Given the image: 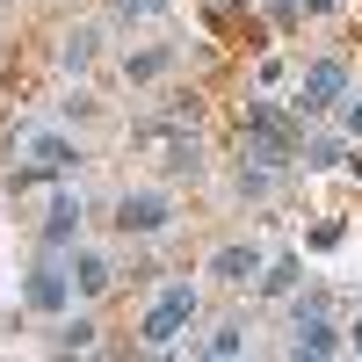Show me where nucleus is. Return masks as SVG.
<instances>
[{
    "label": "nucleus",
    "instance_id": "39448f33",
    "mask_svg": "<svg viewBox=\"0 0 362 362\" xmlns=\"http://www.w3.org/2000/svg\"><path fill=\"white\" fill-rule=\"evenodd\" d=\"M167 218H174L167 196H124V203H116V225H124V232H160Z\"/></svg>",
    "mask_w": 362,
    "mask_h": 362
},
{
    "label": "nucleus",
    "instance_id": "0eeeda50",
    "mask_svg": "<svg viewBox=\"0 0 362 362\" xmlns=\"http://www.w3.org/2000/svg\"><path fill=\"white\" fill-rule=\"evenodd\" d=\"M80 153H73V145L66 138H37V145H29V174H66Z\"/></svg>",
    "mask_w": 362,
    "mask_h": 362
},
{
    "label": "nucleus",
    "instance_id": "2eb2a0df",
    "mask_svg": "<svg viewBox=\"0 0 362 362\" xmlns=\"http://www.w3.org/2000/svg\"><path fill=\"white\" fill-rule=\"evenodd\" d=\"M305 8H312V15H326V8H341V0H305Z\"/></svg>",
    "mask_w": 362,
    "mask_h": 362
},
{
    "label": "nucleus",
    "instance_id": "20e7f679",
    "mask_svg": "<svg viewBox=\"0 0 362 362\" xmlns=\"http://www.w3.org/2000/svg\"><path fill=\"white\" fill-rule=\"evenodd\" d=\"M189 319H196V290H167L153 305V319H145V348H174V334Z\"/></svg>",
    "mask_w": 362,
    "mask_h": 362
},
{
    "label": "nucleus",
    "instance_id": "dca6fc26",
    "mask_svg": "<svg viewBox=\"0 0 362 362\" xmlns=\"http://www.w3.org/2000/svg\"><path fill=\"white\" fill-rule=\"evenodd\" d=\"M218 8H239V0H218Z\"/></svg>",
    "mask_w": 362,
    "mask_h": 362
},
{
    "label": "nucleus",
    "instance_id": "1a4fd4ad",
    "mask_svg": "<svg viewBox=\"0 0 362 362\" xmlns=\"http://www.w3.org/2000/svg\"><path fill=\"white\" fill-rule=\"evenodd\" d=\"M254 268H261V254H254V247H225V254H218V276H225V283H247Z\"/></svg>",
    "mask_w": 362,
    "mask_h": 362
},
{
    "label": "nucleus",
    "instance_id": "f3484780",
    "mask_svg": "<svg viewBox=\"0 0 362 362\" xmlns=\"http://www.w3.org/2000/svg\"><path fill=\"white\" fill-rule=\"evenodd\" d=\"M355 348H362V326H355Z\"/></svg>",
    "mask_w": 362,
    "mask_h": 362
},
{
    "label": "nucleus",
    "instance_id": "9b49d317",
    "mask_svg": "<svg viewBox=\"0 0 362 362\" xmlns=\"http://www.w3.org/2000/svg\"><path fill=\"white\" fill-rule=\"evenodd\" d=\"M80 290H109V261L102 254H80Z\"/></svg>",
    "mask_w": 362,
    "mask_h": 362
},
{
    "label": "nucleus",
    "instance_id": "ddd939ff",
    "mask_svg": "<svg viewBox=\"0 0 362 362\" xmlns=\"http://www.w3.org/2000/svg\"><path fill=\"white\" fill-rule=\"evenodd\" d=\"M124 15H160V0H116Z\"/></svg>",
    "mask_w": 362,
    "mask_h": 362
},
{
    "label": "nucleus",
    "instance_id": "7ed1b4c3",
    "mask_svg": "<svg viewBox=\"0 0 362 362\" xmlns=\"http://www.w3.org/2000/svg\"><path fill=\"white\" fill-rule=\"evenodd\" d=\"M341 95H348V66H341V58H319V66L305 73V87H297V109L319 116V109H334Z\"/></svg>",
    "mask_w": 362,
    "mask_h": 362
},
{
    "label": "nucleus",
    "instance_id": "f03ea898",
    "mask_svg": "<svg viewBox=\"0 0 362 362\" xmlns=\"http://www.w3.org/2000/svg\"><path fill=\"white\" fill-rule=\"evenodd\" d=\"M247 160H254V167H290V160H297V131H290V116H276L268 102L247 109Z\"/></svg>",
    "mask_w": 362,
    "mask_h": 362
},
{
    "label": "nucleus",
    "instance_id": "4468645a",
    "mask_svg": "<svg viewBox=\"0 0 362 362\" xmlns=\"http://www.w3.org/2000/svg\"><path fill=\"white\" fill-rule=\"evenodd\" d=\"M348 131H362V95H355V102H348Z\"/></svg>",
    "mask_w": 362,
    "mask_h": 362
},
{
    "label": "nucleus",
    "instance_id": "6e6552de",
    "mask_svg": "<svg viewBox=\"0 0 362 362\" xmlns=\"http://www.w3.org/2000/svg\"><path fill=\"white\" fill-rule=\"evenodd\" d=\"M29 305H37V312H58V305H66V283H58L51 268H37V276H29Z\"/></svg>",
    "mask_w": 362,
    "mask_h": 362
},
{
    "label": "nucleus",
    "instance_id": "9d476101",
    "mask_svg": "<svg viewBox=\"0 0 362 362\" xmlns=\"http://www.w3.org/2000/svg\"><path fill=\"white\" fill-rule=\"evenodd\" d=\"M73 225H80V203H73V196H58V203H51V218H44V239H73Z\"/></svg>",
    "mask_w": 362,
    "mask_h": 362
},
{
    "label": "nucleus",
    "instance_id": "f8f14e48",
    "mask_svg": "<svg viewBox=\"0 0 362 362\" xmlns=\"http://www.w3.org/2000/svg\"><path fill=\"white\" fill-rule=\"evenodd\" d=\"M210 355H239V326H218V334H210Z\"/></svg>",
    "mask_w": 362,
    "mask_h": 362
},
{
    "label": "nucleus",
    "instance_id": "423d86ee",
    "mask_svg": "<svg viewBox=\"0 0 362 362\" xmlns=\"http://www.w3.org/2000/svg\"><path fill=\"white\" fill-rule=\"evenodd\" d=\"M341 341L334 334H326V319H319V305H305V312H297V355H334Z\"/></svg>",
    "mask_w": 362,
    "mask_h": 362
},
{
    "label": "nucleus",
    "instance_id": "f257e3e1",
    "mask_svg": "<svg viewBox=\"0 0 362 362\" xmlns=\"http://www.w3.org/2000/svg\"><path fill=\"white\" fill-rule=\"evenodd\" d=\"M131 145L153 167H196V116L189 109H160V116H145L131 131Z\"/></svg>",
    "mask_w": 362,
    "mask_h": 362
}]
</instances>
